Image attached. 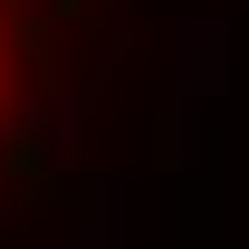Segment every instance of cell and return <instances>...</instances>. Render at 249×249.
I'll return each instance as SVG.
<instances>
[{
  "instance_id": "6da1fadb",
  "label": "cell",
  "mask_w": 249,
  "mask_h": 249,
  "mask_svg": "<svg viewBox=\"0 0 249 249\" xmlns=\"http://www.w3.org/2000/svg\"><path fill=\"white\" fill-rule=\"evenodd\" d=\"M0 96H10V19H0Z\"/></svg>"
}]
</instances>
